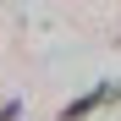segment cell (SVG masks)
I'll use <instances>...</instances> for the list:
<instances>
[{
    "mask_svg": "<svg viewBox=\"0 0 121 121\" xmlns=\"http://www.w3.org/2000/svg\"><path fill=\"white\" fill-rule=\"evenodd\" d=\"M0 121H22V99H6L0 105Z\"/></svg>",
    "mask_w": 121,
    "mask_h": 121,
    "instance_id": "cell-2",
    "label": "cell"
},
{
    "mask_svg": "<svg viewBox=\"0 0 121 121\" xmlns=\"http://www.w3.org/2000/svg\"><path fill=\"white\" fill-rule=\"evenodd\" d=\"M121 99V83H105V88H88L83 99H72L66 110H60V121H83V116H94L99 105H116Z\"/></svg>",
    "mask_w": 121,
    "mask_h": 121,
    "instance_id": "cell-1",
    "label": "cell"
}]
</instances>
